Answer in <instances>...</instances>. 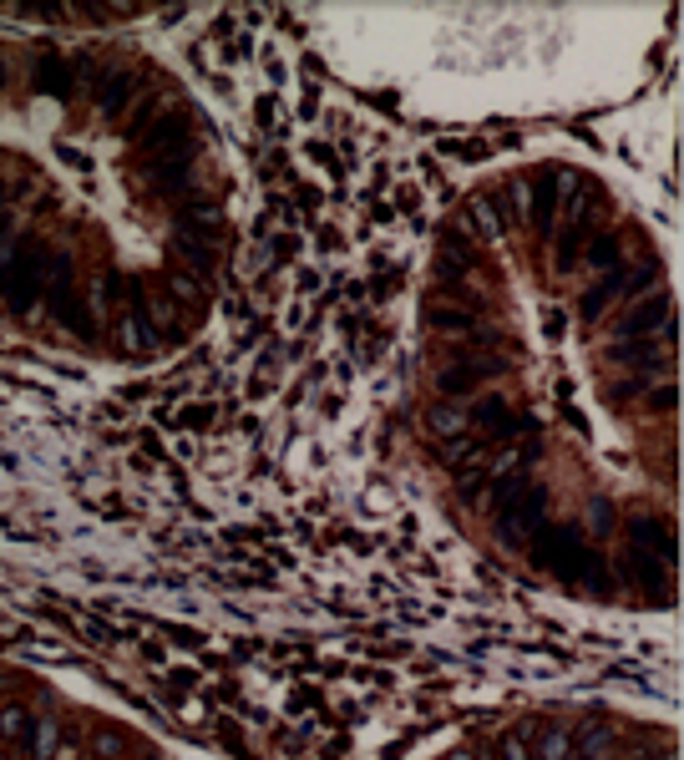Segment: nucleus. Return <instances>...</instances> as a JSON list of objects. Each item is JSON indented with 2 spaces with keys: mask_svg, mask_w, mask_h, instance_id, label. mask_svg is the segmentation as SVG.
Here are the masks:
<instances>
[{
  "mask_svg": "<svg viewBox=\"0 0 684 760\" xmlns=\"http://www.w3.org/2000/svg\"><path fill=\"white\" fill-rule=\"evenodd\" d=\"M426 320L436 324V330H472V324H477V314H462V310H431Z\"/></svg>",
  "mask_w": 684,
  "mask_h": 760,
  "instance_id": "412c9836",
  "label": "nucleus"
},
{
  "mask_svg": "<svg viewBox=\"0 0 684 760\" xmlns=\"http://www.w3.org/2000/svg\"><path fill=\"white\" fill-rule=\"evenodd\" d=\"M608 522H614V517H608V502H598V507H594V528H598V532H604V528H608Z\"/></svg>",
  "mask_w": 684,
  "mask_h": 760,
  "instance_id": "c85d7f7f",
  "label": "nucleus"
},
{
  "mask_svg": "<svg viewBox=\"0 0 684 760\" xmlns=\"http://www.w3.org/2000/svg\"><path fill=\"white\" fill-rule=\"evenodd\" d=\"M502 365H507V361H487V365H462V371H446V375H441V390H446V396H462V390L477 386L482 375H497Z\"/></svg>",
  "mask_w": 684,
  "mask_h": 760,
  "instance_id": "4468645a",
  "label": "nucleus"
},
{
  "mask_svg": "<svg viewBox=\"0 0 684 760\" xmlns=\"http://www.w3.org/2000/svg\"><path fill=\"white\" fill-rule=\"evenodd\" d=\"M477 421L492 426V431H512V416H507V406H502L497 396H487V400L477 406Z\"/></svg>",
  "mask_w": 684,
  "mask_h": 760,
  "instance_id": "aec40b11",
  "label": "nucleus"
},
{
  "mask_svg": "<svg viewBox=\"0 0 684 760\" xmlns=\"http://www.w3.org/2000/svg\"><path fill=\"white\" fill-rule=\"evenodd\" d=\"M497 755L502 760H532V750H528L522 735H502V740H497Z\"/></svg>",
  "mask_w": 684,
  "mask_h": 760,
  "instance_id": "5701e85b",
  "label": "nucleus"
},
{
  "mask_svg": "<svg viewBox=\"0 0 684 760\" xmlns=\"http://www.w3.org/2000/svg\"><path fill=\"white\" fill-rule=\"evenodd\" d=\"M670 406H674V386H659L654 390V411H670Z\"/></svg>",
  "mask_w": 684,
  "mask_h": 760,
  "instance_id": "cd10ccee",
  "label": "nucleus"
},
{
  "mask_svg": "<svg viewBox=\"0 0 684 760\" xmlns=\"http://www.w3.org/2000/svg\"><path fill=\"white\" fill-rule=\"evenodd\" d=\"M608 750H614V730L588 720V725L578 730V760H604Z\"/></svg>",
  "mask_w": 684,
  "mask_h": 760,
  "instance_id": "2eb2a0df",
  "label": "nucleus"
},
{
  "mask_svg": "<svg viewBox=\"0 0 684 760\" xmlns=\"http://www.w3.org/2000/svg\"><path fill=\"white\" fill-rule=\"evenodd\" d=\"M61 269V254L46 244H26V249H11V258L0 264V295L11 310H31L46 289V279Z\"/></svg>",
  "mask_w": 684,
  "mask_h": 760,
  "instance_id": "f03ea898",
  "label": "nucleus"
},
{
  "mask_svg": "<svg viewBox=\"0 0 684 760\" xmlns=\"http://www.w3.org/2000/svg\"><path fill=\"white\" fill-rule=\"evenodd\" d=\"M223 239V208L208 203V198H198V203H188V244H219Z\"/></svg>",
  "mask_w": 684,
  "mask_h": 760,
  "instance_id": "6e6552de",
  "label": "nucleus"
},
{
  "mask_svg": "<svg viewBox=\"0 0 684 760\" xmlns=\"http://www.w3.org/2000/svg\"><path fill=\"white\" fill-rule=\"evenodd\" d=\"M168 295L178 299V305H198V299H203V295H198V284L188 279V274H173V279H168Z\"/></svg>",
  "mask_w": 684,
  "mask_h": 760,
  "instance_id": "4be33fe9",
  "label": "nucleus"
},
{
  "mask_svg": "<svg viewBox=\"0 0 684 760\" xmlns=\"http://www.w3.org/2000/svg\"><path fill=\"white\" fill-rule=\"evenodd\" d=\"M623 284H629V269H623V264H614V269H604V279H598L594 289H588V295L578 299L583 320H594V314H604L608 305L619 299V289H623Z\"/></svg>",
  "mask_w": 684,
  "mask_h": 760,
  "instance_id": "9d476101",
  "label": "nucleus"
},
{
  "mask_svg": "<svg viewBox=\"0 0 684 760\" xmlns=\"http://www.w3.org/2000/svg\"><path fill=\"white\" fill-rule=\"evenodd\" d=\"M633 548H644V553L674 563V532H670V522H664V517H633Z\"/></svg>",
  "mask_w": 684,
  "mask_h": 760,
  "instance_id": "1a4fd4ad",
  "label": "nucleus"
},
{
  "mask_svg": "<svg viewBox=\"0 0 684 760\" xmlns=\"http://www.w3.org/2000/svg\"><path fill=\"white\" fill-rule=\"evenodd\" d=\"M0 81H5V61H0Z\"/></svg>",
  "mask_w": 684,
  "mask_h": 760,
  "instance_id": "7c9ffc66",
  "label": "nucleus"
},
{
  "mask_svg": "<svg viewBox=\"0 0 684 760\" xmlns=\"http://www.w3.org/2000/svg\"><path fill=\"white\" fill-rule=\"evenodd\" d=\"M664 568L670 563L654 558V553H644V548H629V553H623V573H629L649 598H664V588H670V573H664Z\"/></svg>",
  "mask_w": 684,
  "mask_h": 760,
  "instance_id": "20e7f679",
  "label": "nucleus"
},
{
  "mask_svg": "<svg viewBox=\"0 0 684 760\" xmlns=\"http://www.w3.org/2000/svg\"><path fill=\"white\" fill-rule=\"evenodd\" d=\"M31 725H36V720H31L21 705H5V709H0V740H11V746H26V740H31Z\"/></svg>",
  "mask_w": 684,
  "mask_h": 760,
  "instance_id": "f3484780",
  "label": "nucleus"
},
{
  "mask_svg": "<svg viewBox=\"0 0 684 760\" xmlns=\"http://www.w3.org/2000/svg\"><path fill=\"white\" fill-rule=\"evenodd\" d=\"M456 760H477V755H456Z\"/></svg>",
  "mask_w": 684,
  "mask_h": 760,
  "instance_id": "2f4dec72",
  "label": "nucleus"
},
{
  "mask_svg": "<svg viewBox=\"0 0 684 760\" xmlns=\"http://www.w3.org/2000/svg\"><path fill=\"white\" fill-rule=\"evenodd\" d=\"M472 213H477V223L487 229V239H497V233H502V219H497V208H492L487 198H482V203H472Z\"/></svg>",
  "mask_w": 684,
  "mask_h": 760,
  "instance_id": "b1692460",
  "label": "nucleus"
},
{
  "mask_svg": "<svg viewBox=\"0 0 684 760\" xmlns=\"http://www.w3.org/2000/svg\"><path fill=\"white\" fill-rule=\"evenodd\" d=\"M26 746H31V755H36V760H52V750H56V720H36V725H31Z\"/></svg>",
  "mask_w": 684,
  "mask_h": 760,
  "instance_id": "6ab92c4d",
  "label": "nucleus"
},
{
  "mask_svg": "<svg viewBox=\"0 0 684 760\" xmlns=\"http://www.w3.org/2000/svg\"><path fill=\"white\" fill-rule=\"evenodd\" d=\"M431 431L452 436V431H462V416H456V411H446V406H436V411H431Z\"/></svg>",
  "mask_w": 684,
  "mask_h": 760,
  "instance_id": "393cba45",
  "label": "nucleus"
},
{
  "mask_svg": "<svg viewBox=\"0 0 684 760\" xmlns=\"http://www.w3.org/2000/svg\"><path fill=\"white\" fill-rule=\"evenodd\" d=\"M558 203H563V193H558V173H538L532 178V193H528V219H532V229H553V213H558Z\"/></svg>",
  "mask_w": 684,
  "mask_h": 760,
  "instance_id": "0eeeda50",
  "label": "nucleus"
},
{
  "mask_svg": "<svg viewBox=\"0 0 684 760\" xmlns=\"http://www.w3.org/2000/svg\"><path fill=\"white\" fill-rule=\"evenodd\" d=\"M117 335H122V345H127V350H153L157 345V330L147 324V310H127V314H122V324H117Z\"/></svg>",
  "mask_w": 684,
  "mask_h": 760,
  "instance_id": "ddd939ff",
  "label": "nucleus"
},
{
  "mask_svg": "<svg viewBox=\"0 0 684 760\" xmlns=\"http://www.w3.org/2000/svg\"><path fill=\"white\" fill-rule=\"evenodd\" d=\"M188 173H193V157H188V153H163V157L147 163V178H153L157 188H183Z\"/></svg>",
  "mask_w": 684,
  "mask_h": 760,
  "instance_id": "f8f14e48",
  "label": "nucleus"
},
{
  "mask_svg": "<svg viewBox=\"0 0 684 760\" xmlns=\"http://www.w3.org/2000/svg\"><path fill=\"white\" fill-rule=\"evenodd\" d=\"M183 254H188V264H198V269H208V264H213V258H219V249H208V244H188V239H183Z\"/></svg>",
  "mask_w": 684,
  "mask_h": 760,
  "instance_id": "a878e982",
  "label": "nucleus"
},
{
  "mask_svg": "<svg viewBox=\"0 0 684 760\" xmlns=\"http://www.w3.org/2000/svg\"><path fill=\"white\" fill-rule=\"evenodd\" d=\"M528 548L542 568H553L558 578L583 583V588H594V593H614V573H608V563L598 553H588V542H583L578 528L542 522V528L528 538Z\"/></svg>",
  "mask_w": 684,
  "mask_h": 760,
  "instance_id": "f257e3e1",
  "label": "nucleus"
},
{
  "mask_svg": "<svg viewBox=\"0 0 684 760\" xmlns=\"http://www.w3.org/2000/svg\"><path fill=\"white\" fill-rule=\"evenodd\" d=\"M5 203H11V193H5V188H0V213H5Z\"/></svg>",
  "mask_w": 684,
  "mask_h": 760,
  "instance_id": "c756f323",
  "label": "nucleus"
},
{
  "mask_svg": "<svg viewBox=\"0 0 684 760\" xmlns=\"http://www.w3.org/2000/svg\"><path fill=\"white\" fill-rule=\"evenodd\" d=\"M132 91H137V71H102L91 97H97L102 112H122V107L132 102Z\"/></svg>",
  "mask_w": 684,
  "mask_h": 760,
  "instance_id": "9b49d317",
  "label": "nucleus"
},
{
  "mask_svg": "<svg viewBox=\"0 0 684 760\" xmlns=\"http://www.w3.org/2000/svg\"><path fill=\"white\" fill-rule=\"evenodd\" d=\"M0 760H5V755H0Z\"/></svg>",
  "mask_w": 684,
  "mask_h": 760,
  "instance_id": "473e14b6",
  "label": "nucleus"
},
{
  "mask_svg": "<svg viewBox=\"0 0 684 760\" xmlns=\"http://www.w3.org/2000/svg\"><path fill=\"white\" fill-rule=\"evenodd\" d=\"M183 142H188V112H163V117L147 122V147H153V157L183 153Z\"/></svg>",
  "mask_w": 684,
  "mask_h": 760,
  "instance_id": "423d86ee",
  "label": "nucleus"
},
{
  "mask_svg": "<svg viewBox=\"0 0 684 760\" xmlns=\"http://www.w3.org/2000/svg\"><path fill=\"white\" fill-rule=\"evenodd\" d=\"M664 324H670V295H664V289H654L644 305H629V314L619 320V335L644 340V335H659Z\"/></svg>",
  "mask_w": 684,
  "mask_h": 760,
  "instance_id": "7ed1b4c3",
  "label": "nucleus"
},
{
  "mask_svg": "<svg viewBox=\"0 0 684 760\" xmlns=\"http://www.w3.org/2000/svg\"><path fill=\"white\" fill-rule=\"evenodd\" d=\"M122 750H127V740H122L117 730H102V735H97V755H122Z\"/></svg>",
  "mask_w": 684,
  "mask_h": 760,
  "instance_id": "bb28decb",
  "label": "nucleus"
},
{
  "mask_svg": "<svg viewBox=\"0 0 684 760\" xmlns=\"http://www.w3.org/2000/svg\"><path fill=\"white\" fill-rule=\"evenodd\" d=\"M568 755H573V730H568V725H548L532 760H568Z\"/></svg>",
  "mask_w": 684,
  "mask_h": 760,
  "instance_id": "dca6fc26",
  "label": "nucleus"
},
{
  "mask_svg": "<svg viewBox=\"0 0 684 760\" xmlns=\"http://www.w3.org/2000/svg\"><path fill=\"white\" fill-rule=\"evenodd\" d=\"M588 264L594 269H614L619 264V233H598L594 244H588Z\"/></svg>",
  "mask_w": 684,
  "mask_h": 760,
  "instance_id": "a211bd4d",
  "label": "nucleus"
},
{
  "mask_svg": "<svg viewBox=\"0 0 684 760\" xmlns=\"http://www.w3.org/2000/svg\"><path fill=\"white\" fill-rule=\"evenodd\" d=\"M36 91L41 97H56V102H66L71 91H77V71H71V61L56 52H46L36 61Z\"/></svg>",
  "mask_w": 684,
  "mask_h": 760,
  "instance_id": "39448f33",
  "label": "nucleus"
}]
</instances>
